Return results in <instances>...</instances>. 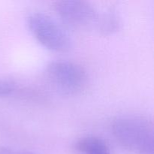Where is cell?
<instances>
[{
  "label": "cell",
  "mask_w": 154,
  "mask_h": 154,
  "mask_svg": "<svg viewBox=\"0 0 154 154\" xmlns=\"http://www.w3.org/2000/svg\"><path fill=\"white\" fill-rule=\"evenodd\" d=\"M112 133L125 149L134 154H154L152 121L138 116H121L111 124Z\"/></svg>",
  "instance_id": "obj_1"
},
{
  "label": "cell",
  "mask_w": 154,
  "mask_h": 154,
  "mask_svg": "<svg viewBox=\"0 0 154 154\" xmlns=\"http://www.w3.org/2000/svg\"><path fill=\"white\" fill-rule=\"evenodd\" d=\"M27 23L36 40L45 48L57 52H66L72 47L69 33L50 15L34 12L28 17Z\"/></svg>",
  "instance_id": "obj_2"
},
{
  "label": "cell",
  "mask_w": 154,
  "mask_h": 154,
  "mask_svg": "<svg viewBox=\"0 0 154 154\" xmlns=\"http://www.w3.org/2000/svg\"><path fill=\"white\" fill-rule=\"evenodd\" d=\"M54 8L65 23L76 29L96 26L100 14L91 3L83 0L57 1Z\"/></svg>",
  "instance_id": "obj_4"
},
{
  "label": "cell",
  "mask_w": 154,
  "mask_h": 154,
  "mask_svg": "<svg viewBox=\"0 0 154 154\" xmlns=\"http://www.w3.org/2000/svg\"><path fill=\"white\" fill-rule=\"evenodd\" d=\"M120 26V18L115 11H108L102 14H99L96 27L104 35L112 34L117 31Z\"/></svg>",
  "instance_id": "obj_6"
},
{
  "label": "cell",
  "mask_w": 154,
  "mask_h": 154,
  "mask_svg": "<svg viewBox=\"0 0 154 154\" xmlns=\"http://www.w3.org/2000/svg\"><path fill=\"white\" fill-rule=\"evenodd\" d=\"M75 149L82 154H111L108 144L102 138L87 136L75 144Z\"/></svg>",
  "instance_id": "obj_5"
},
{
  "label": "cell",
  "mask_w": 154,
  "mask_h": 154,
  "mask_svg": "<svg viewBox=\"0 0 154 154\" xmlns=\"http://www.w3.org/2000/svg\"><path fill=\"white\" fill-rule=\"evenodd\" d=\"M16 88L15 83L11 80H0V96H8L14 91Z\"/></svg>",
  "instance_id": "obj_7"
},
{
  "label": "cell",
  "mask_w": 154,
  "mask_h": 154,
  "mask_svg": "<svg viewBox=\"0 0 154 154\" xmlns=\"http://www.w3.org/2000/svg\"><path fill=\"white\" fill-rule=\"evenodd\" d=\"M46 75L51 84L65 94H77L85 88L87 74L78 63L55 60L47 66Z\"/></svg>",
  "instance_id": "obj_3"
},
{
  "label": "cell",
  "mask_w": 154,
  "mask_h": 154,
  "mask_svg": "<svg viewBox=\"0 0 154 154\" xmlns=\"http://www.w3.org/2000/svg\"><path fill=\"white\" fill-rule=\"evenodd\" d=\"M0 154H36L31 151L20 149L12 148L9 147H0Z\"/></svg>",
  "instance_id": "obj_8"
}]
</instances>
